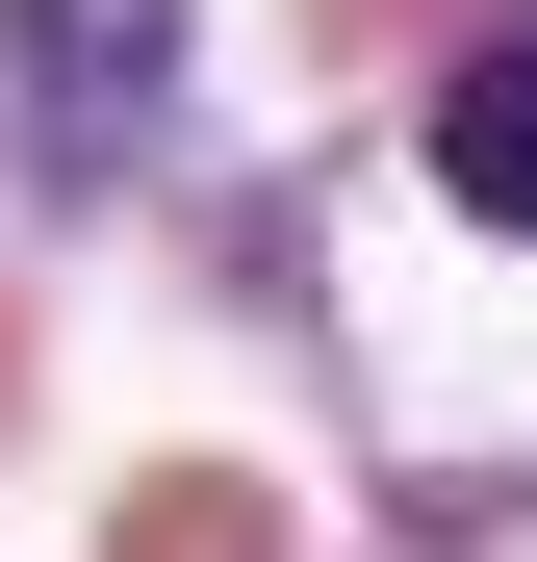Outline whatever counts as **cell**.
Masks as SVG:
<instances>
[{"label": "cell", "mask_w": 537, "mask_h": 562, "mask_svg": "<svg viewBox=\"0 0 537 562\" xmlns=\"http://www.w3.org/2000/svg\"><path fill=\"white\" fill-rule=\"evenodd\" d=\"M154 103H179V0H0V154L26 179L154 154Z\"/></svg>", "instance_id": "6da1fadb"}, {"label": "cell", "mask_w": 537, "mask_h": 562, "mask_svg": "<svg viewBox=\"0 0 537 562\" xmlns=\"http://www.w3.org/2000/svg\"><path fill=\"white\" fill-rule=\"evenodd\" d=\"M435 205H461V231H537V26H486L461 77H435Z\"/></svg>", "instance_id": "7a4b0ae2"}]
</instances>
